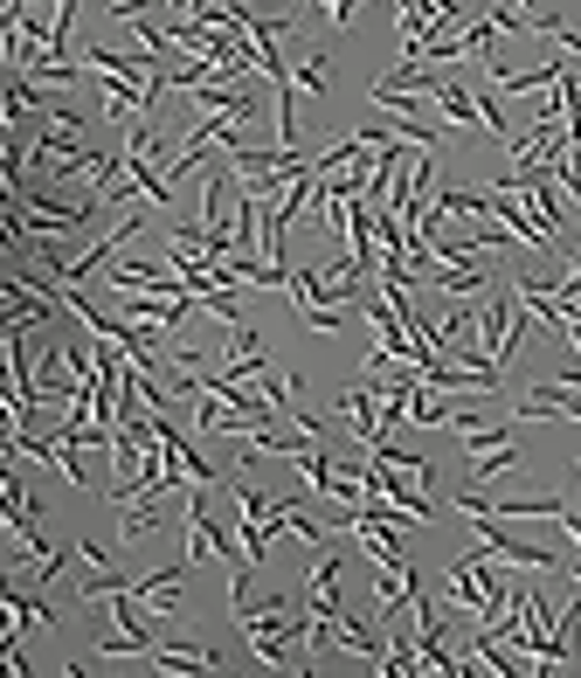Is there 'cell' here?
Returning <instances> with one entry per match:
<instances>
[{
	"label": "cell",
	"mask_w": 581,
	"mask_h": 678,
	"mask_svg": "<svg viewBox=\"0 0 581 678\" xmlns=\"http://www.w3.org/2000/svg\"><path fill=\"white\" fill-rule=\"evenodd\" d=\"M471 533H478V547H485V554H492L498 568H534V575H540V568H561V554H547V547H526V540H513V533L498 527L492 512H471Z\"/></svg>",
	"instance_id": "1"
},
{
	"label": "cell",
	"mask_w": 581,
	"mask_h": 678,
	"mask_svg": "<svg viewBox=\"0 0 581 678\" xmlns=\"http://www.w3.org/2000/svg\"><path fill=\"white\" fill-rule=\"evenodd\" d=\"M152 671H222V650L215 644H152Z\"/></svg>",
	"instance_id": "2"
},
{
	"label": "cell",
	"mask_w": 581,
	"mask_h": 678,
	"mask_svg": "<svg viewBox=\"0 0 581 678\" xmlns=\"http://www.w3.org/2000/svg\"><path fill=\"white\" fill-rule=\"evenodd\" d=\"M422 284H436V292H451V298H485L492 292V271L485 264H430V277Z\"/></svg>",
	"instance_id": "3"
},
{
	"label": "cell",
	"mask_w": 581,
	"mask_h": 678,
	"mask_svg": "<svg viewBox=\"0 0 581 678\" xmlns=\"http://www.w3.org/2000/svg\"><path fill=\"white\" fill-rule=\"evenodd\" d=\"M436 63H394L388 76H374V84H367V97H394V91H422V97H436Z\"/></svg>",
	"instance_id": "4"
},
{
	"label": "cell",
	"mask_w": 581,
	"mask_h": 678,
	"mask_svg": "<svg viewBox=\"0 0 581 678\" xmlns=\"http://www.w3.org/2000/svg\"><path fill=\"white\" fill-rule=\"evenodd\" d=\"M167 527V506H152V499H131V506H118V540L131 547V540H152Z\"/></svg>",
	"instance_id": "5"
},
{
	"label": "cell",
	"mask_w": 581,
	"mask_h": 678,
	"mask_svg": "<svg viewBox=\"0 0 581 678\" xmlns=\"http://www.w3.org/2000/svg\"><path fill=\"white\" fill-rule=\"evenodd\" d=\"M519 464V443L506 436V443H492V451H471V485H485V478H498V472H513Z\"/></svg>",
	"instance_id": "6"
},
{
	"label": "cell",
	"mask_w": 581,
	"mask_h": 678,
	"mask_svg": "<svg viewBox=\"0 0 581 678\" xmlns=\"http://www.w3.org/2000/svg\"><path fill=\"white\" fill-rule=\"evenodd\" d=\"M553 180H561V194H568V201H581V133H568L561 160H553Z\"/></svg>",
	"instance_id": "7"
},
{
	"label": "cell",
	"mask_w": 581,
	"mask_h": 678,
	"mask_svg": "<svg viewBox=\"0 0 581 678\" xmlns=\"http://www.w3.org/2000/svg\"><path fill=\"white\" fill-rule=\"evenodd\" d=\"M290 84H298V91H332V70H326V56H305L298 70H290Z\"/></svg>",
	"instance_id": "8"
},
{
	"label": "cell",
	"mask_w": 581,
	"mask_h": 678,
	"mask_svg": "<svg viewBox=\"0 0 581 678\" xmlns=\"http://www.w3.org/2000/svg\"><path fill=\"white\" fill-rule=\"evenodd\" d=\"M457 49H464V56H485V49H498V29H492V21H471V29L457 35Z\"/></svg>",
	"instance_id": "9"
},
{
	"label": "cell",
	"mask_w": 581,
	"mask_h": 678,
	"mask_svg": "<svg viewBox=\"0 0 581 678\" xmlns=\"http://www.w3.org/2000/svg\"><path fill=\"white\" fill-rule=\"evenodd\" d=\"M167 8H173V14H194V0H167Z\"/></svg>",
	"instance_id": "10"
}]
</instances>
